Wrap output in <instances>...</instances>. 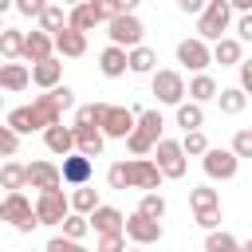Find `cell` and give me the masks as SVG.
I'll return each instance as SVG.
<instances>
[{
    "label": "cell",
    "mask_w": 252,
    "mask_h": 252,
    "mask_svg": "<svg viewBox=\"0 0 252 252\" xmlns=\"http://www.w3.org/2000/svg\"><path fill=\"white\" fill-rule=\"evenodd\" d=\"M71 106H75V91L59 83V87H51L47 94H39L32 106H16L4 126H12L16 134L47 130V126H55V122H63V110H71Z\"/></svg>",
    "instance_id": "6da1fadb"
},
{
    "label": "cell",
    "mask_w": 252,
    "mask_h": 252,
    "mask_svg": "<svg viewBox=\"0 0 252 252\" xmlns=\"http://www.w3.org/2000/svg\"><path fill=\"white\" fill-rule=\"evenodd\" d=\"M106 185L110 189H146V193H158L161 189V169L154 165V158H126V161H114L106 169Z\"/></svg>",
    "instance_id": "7a4b0ae2"
},
{
    "label": "cell",
    "mask_w": 252,
    "mask_h": 252,
    "mask_svg": "<svg viewBox=\"0 0 252 252\" xmlns=\"http://www.w3.org/2000/svg\"><path fill=\"white\" fill-rule=\"evenodd\" d=\"M161 114L158 110H138V122H134V130H130V138H126V150L134 154V158H146L158 142H161Z\"/></svg>",
    "instance_id": "3957f363"
},
{
    "label": "cell",
    "mask_w": 252,
    "mask_h": 252,
    "mask_svg": "<svg viewBox=\"0 0 252 252\" xmlns=\"http://www.w3.org/2000/svg\"><path fill=\"white\" fill-rule=\"evenodd\" d=\"M228 24H232V8H228V0H205V8H201V16H197V39H224V32H228Z\"/></svg>",
    "instance_id": "277c9868"
},
{
    "label": "cell",
    "mask_w": 252,
    "mask_h": 252,
    "mask_svg": "<svg viewBox=\"0 0 252 252\" xmlns=\"http://www.w3.org/2000/svg\"><path fill=\"white\" fill-rule=\"evenodd\" d=\"M154 165L161 169V177H185V150H181V142H173V138H161L154 150Z\"/></svg>",
    "instance_id": "5b68a950"
},
{
    "label": "cell",
    "mask_w": 252,
    "mask_h": 252,
    "mask_svg": "<svg viewBox=\"0 0 252 252\" xmlns=\"http://www.w3.org/2000/svg\"><path fill=\"white\" fill-rule=\"evenodd\" d=\"M134 122H138V110L106 102V110H102V118H98V130H102V138H130Z\"/></svg>",
    "instance_id": "8992f818"
},
{
    "label": "cell",
    "mask_w": 252,
    "mask_h": 252,
    "mask_svg": "<svg viewBox=\"0 0 252 252\" xmlns=\"http://www.w3.org/2000/svg\"><path fill=\"white\" fill-rule=\"evenodd\" d=\"M201 165H205V173H209L213 181H232V177H236V169H240V158H236L232 150L209 146V150L201 154Z\"/></svg>",
    "instance_id": "52a82bcc"
},
{
    "label": "cell",
    "mask_w": 252,
    "mask_h": 252,
    "mask_svg": "<svg viewBox=\"0 0 252 252\" xmlns=\"http://www.w3.org/2000/svg\"><path fill=\"white\" fill-rule=\"evenodd\" d=\"M106 28H110L106 35H110V43H114V47H138V43H142V32H146V28H142V20H138L134 12L114 16Z\"/></svg>",
    "instance_id": "ba28073f"
},
{
    "label": "cell",
    "mask_w": 252,
    "mask_h": 252,
    "mask_svg": "<svg viewBox=\"0 0 252 252\" xmlns=\"http://www.w3.org/2000/svg\"><path fill=\"white\" fill-rule=\"evenodd\" d=\"M4 220H12V224H16V232H32V228L39 224V220H35V205L24 197V189L4 197Z\"/></svg>",
    "instance_id": "9c48e42d"
},
{
    "label": "cell",
    "mask_w": 252,
    "mask_h": 252,
    "mask_svg": "<svg viewBox=\"0 0 252 252\" xmlns=\"http://www.w3.org/2000/svg\"><path fill=\"white\" fill-rule=\"evenodd\" d=\"M67 213H71V201H67L63 189H47V193L35 197V220L39 224H59Z\"/></svg>",
    "instance_id": "30bf717a"
},
{
    "label": "cell",
    "mask_w": 252,
    "mask_h": 252,
    "mask_svg": "<svg viewBox=\"0 0 252 252\" xmlns=\"http://www.w3.org/2000/svg\"><path fill=\"white\" fill-rule=\"evenodd\" d=\"M122 236H130L138 248H146V244H158V240L165 236V228H161V220H150V217H142V213H130L126 224H122Z\"/></svg>",
    "instance_id": "8fae6325"
},
{
    "label": "cell",
    "mask_w": 252,
    "mask_h": 252,
    "mask_svg": "<svg viewBox=\"0 0 252 252\" xmlns=\"http://www.w3.org/2000/svg\"><path fill=\"white\" fill-rule=\"evenodd\" d=\"M154 94L165 106L185 102V79H181V71H154Z\"/></svg>",
    "instance_id": "7c38bea8"
},
{
    "label": "cell",
    "mask_w": 252,
    "mask_h": 252,
    "mask_svg": "<svg viewBox=\"0 0 252 252\" xmlns=\"http://www.w3.org/2000/svg\"><path fill=\"white\" fill-rule=\"evenodd\" d=\"M177 63L201 75V71L213 63V51H209V43H205V39H197V35H193V39H181V43H177Z\"/></svg>",
    "instance_id": "4fadbf2b"
},
{
    "label": "cell",
    "mask_w": 252,
    "mask_h": 252,
    "mask_svg": "<svg viewBox=\"0 0 252 252\" xmlns=\"http://www.w3.org/2000/svg\"><path fill=\"white\" fill-rule=\"evenodd\" d=\"M59 177H63L67 185H91V177H94V161L83 158V154H67L63 165H59Z\"/></svg>",
    "instance_id": "5bb4252c"
},
{
    "label": "cell",
    "mask_w": 252,
    "mask_h": 252,
    "mask_svg": "<svg viewBox=\"0 0 252 252\" xmlns=\"http://www.w3.org/2000/svg\"><path fill=\"white\" fill-rule=\"evenodd\" d=\"M28 169V185L32 189H39V193H47V189H59L63 185V177H59V165L55 161H32V165H24Z\"/></svg>",
    "instance_id": "9a60e30c"
},
{
    "label": "cell",
    "mask_w": 252,
    "mask_h": 252,
    "mask_svg": "<svg viewBox=\"0 0 252 252\" xmlns=\"http://www.w3.org/2000/svg\"><path fill=\"white\" fill-rule=\"evenodd\" d=\"M87 224L98 232V236H106V232H122V224H126V217L114 209V205H98L91 217H87Z\"/></svg>",
    "instance_id": "2e32d148"
},
{
    "label": "cell",
    "mask_w": 252,
    "mask_h": 252,
    "mask_svg": "<svg viewBox=\"0 0 252 252\" xmlns=\"http://www.w3.org/2000/svg\"><path fill=\"white\" fill-rule=\"evenodd\" d=\"M51 51H55V39L47 32H28L24 35V59L28 63H43V59H51Z\"/></svg>",
    "instance_id": "e0dca14e"
},
{
    "label": "cell",
    "mask_w": 252,
    "mask_h": 252,
    "mask_svg": "<svg viewBox=\"0 0 252 252\" xmlns=\"http://www.w3.org/2000/svg\"><path fill=\"white\" fill-rule=\"evenodd\" d=\"M43 142H47V150H51V154H59V158L75 154V130H71V126H63V122L47 126V130H43Z\"/></svg>",
    "instance_id": "ac0fdd59"
},
{
    "label": "cell",
    "mask_w": 252,
    "mask_h": 252,
    "mask_svg": "<svg viewBox=\"0 0 252 252\" xmlns=\"http://www.w3.org/2000/svg\"><path fill=\"white\" fill-rule=\"evenodd\" d=\"M75 130V154H83V158H98L102 154V130L98 126H71Z\"/></svg>",
    "instance_id": "d6986e66"
},
{
    "label": "cell",
    "mask_w": 252,
    "mask_h": 252,
    "mask_svg": "<svg viewBox=\"0 0 252 252\" xmlns=\"http://www.w3.org/2000/svg\"><path fill=\"white\" fill-rule=\"evenodd\" d=\"M51 39H55V51H59V55H67V59H79V55L87 51V35H83V32H75V28H63V32H55Z\"/></svg>",
    "instance_id": "ffe728a7"
},
{
    "label": "cell",
    "mask_w": 252,
    "mask_h": 252,
    "mask_svg": "<svg viewBox=\"0 0 252 252\" xmlns=\"http://www.w3.org/2000/svg\"><path fill=\"white\" fill-rule=\"evenodd\" d=\"M154 67H158V51H154V47L138 43V47L126 51V71H134V75H154Z\"/></svg>",
    "instance_id": "44dd1931"
},
{
    "label": "cell",
    "mask_w": 252,
    "mask_h": 252,
    "mask_svg": "<svg viewBox=\"0 0 252 252\" xmlns=\"http://www.w3.org/2000/svg\"><path fill=\"white\" fill-rule=\"evenodd\" d=\"M59 79H63V63H59L55 55L43 59V63H32V83H35V87L51 91V87H59Z\"/></svg>",
    "instance_id": "7402d4cb"
},
{
    "label": "cell",
    "mask_w": 252,
    "mask_h": 252,
    "mask_svg": "<svg viewBox=\"0 0 252 252\" xmlns=\"http://www.w3.org/2000/svg\"><path fill=\"white\" fill-rule=\"evenodd\" d=\"M28 83H32V71H28L24 63H0V91L16 94V91H24Z\"/></svg>",
    "instance_id": "603a6c76"
},
{
    "label": "cell",
    "mask_w": 252,
    "mask_h": 252,
    "mask_svg": "<svg viewBox=\"0 0 252 252\" xmlns=\"http://www.w3.org/2000/svg\"><path fill=\"white\" fill-rule=\"evenodd\" d=\"M209 51H213V63H220V67H240L244 43H240V39H228V35H224V39H217V43H213Z\"/></svg>",
    "instance_id": "cb8c5ba5"
},
{
    "label": "cell",
    "mask_w": 252,
    "mask_h": 252,
    "mask_svg": "<svg viewBox=\"0 0 252 252\" xmlns=\"http://www.w3.org/2000/svg\"><path fill=\"white\" fill-rule=\"evenodd\" d=\"M98 71L106 75V79H118V75H126V47H102V55H98Z\"/></svg>",
    "instance_id": "d4e9b609"
},
{
    "label": "cell",
    "mask_w": 252,
    "mask_h": 252,
    "mask_svg": "<svg viewBox=\"0 0 252 252\" xmlns=\"http://www.w3.org/2000/svg\"><path fill=\"white\" fill-rule=\"evenodd\" d=\"M217 91H220V87H217V79H213V75H205V71H201V75H193V79H189V87H185L189 102H197V106H201V102H209V98H217Z\"/></svg>",
    "instance_id": "484cf974"
},
{
    "label": "cell",
    "mask_w": 252,
    "mask_h": 252,
    "mask_svg": "<svg viewBox=\"0 0 252 252\" xmlns=\"http://www.w3.org/2000/svg\"><path fill=\"white\" fill-rule=\"evenodd\" d=\"M0 59H4V63L24 59V32H20V28H4V32H0Z\"/></svg>",
    "instance_id": "4316f807"
},
{
    "label": "cell",
    "mask_w": 252,
    "mask_h": 252,
    "mask_svg": "<svg viewBox=\"0 0 252 252\" xmlns=\"http://www.w3.org/2000/svg\"><path fill=\"white\" fill-rule=\"evenodd\" d=\"M67 201H71V213L91 217V213L98 209V189H91V185H75V193H71Z\"/></svg>",
    "instance_id": "83f0119b"
},
{
    "label": "cell",
    "mask_w": 252,
    "mask_h": 252,
    "mask_svg": "<svg viewBox=\"0 0 252 252\" xmlns=\"http://www.w3.org/2000/svg\"><path fill=\"white\" fill-rule=\"evenodd\" d=\"M94 24H98V16H94V8H91L87 0H83V4H75V8H67V28H75V32H83V35H87Z\"/></svg>",
    "instance_id": "f1b7e54d"
},
{
    "label": "cell",
    "mask_w": 252,
    "mask_h": 252,
    "mask_svg": "<svg viewBox=\"0 0 252 252\" xmlns=\"http://www.w3.org/2000/svg\"><path fill=\"white\" fill-rule=\"evenodd\" d=\"M24 185H28V169H24L20 161H4V165H0V189L20 193Z\"/></svg>",
    "instance_id": "f546056e"
},
{
    "label": "cell",
    "mask_w": 252,
    "mask_h": 252,
    "mask_svg": "<svg viewBox=\"0 0 252 252\" xmlns=\"http://www.w3.org/2000/svg\"><path fill=\"white\" fill-rule=\"evenodd\" d=\"M217 102H220V114H240L248 106V94L240 87H220L217 91Z\"/></svg>",
    "instance_id": "4dcf8cb0"
},
{
    "label": "cell",
    "mask_w": 252,
    "mask_h": 252,
    "mask_svg": "<svg viewBox=\"0 0 252 252\" xmlns=\"http://www.w3.org/2000/svg\"><path fill=\"white\" fill-rule=\"evenodd\" d=\"M63 28H67V12H63V4H47V8L39 12V32L55 35V32H63Z\"/></svg>",
    "instance_id": "1f68e13d"
},
{
    "label": "cell",
    "mask_w": 252,
    "mask_h": 252,
    "mask_svg": "<svg viewBox=\"0 0 252 252\" xmlns=\"http://www.w3.org/2000/svg\"><path fill=\"white\" fill-rule=\"evenodd\" d=\"M177 126L181 130H201L205 126V110L197 102H177Z\"/></svg>",
    "instance_id": "d6a6232c"
},
{
    "label": "cell",
    "mask_w": 252,
    "mask_h": 252,
    "mask_svg": "<svg viewBox=\"0 0 252 252\" xmlns=\"http://www.w3.org/2000/svg\"><path fill=\"white\" fill-rule=\"evenodd\" d=\"M205 252H240V240H236L232 232H220V228H213V232L205 236Z\"/></svg>",
    "instance_id": "836d02e7"
},
{
    "label": "cell",
    "mask_w": 252,
    "mask_h": 252,
    "mask_svg": "<svg viewBox=\"0 0 252 252\" xmlns=\"http://www.w3.org/2000/svg\"><path fill=\"white\" fill-rule=\"evenodd\" d=\"M189 205H193V213L197 209H220V193L209 185H197V189H189Z\"/></svg>",
    "instance_id": "e575fe53"
},
{
    "label": "cell",
    "mask_w": 252,
    "mask_h": 252,
    "mask_svg": "<svg viewBox=\"0 0 252 252\" xmlns=\"http://www.w3.org/2000/svg\"><path fill=\"white\" fill-rule=\"evenodd\" d=\"M138 213H142V217H150V220H161V217H165V197H161V193H142Z\"/></svg>",
    "instance_id": "d590c367"
},
{
    "label": "cell",
    "mask_w": 252,
    "mask_h": 252,
    "mask_svg": "<svg viewBox=\"0 0 252 252\" xmlns=\"http://www.w3.org/2000/svg\"><path fill=\"white\" fill-rule=\"evenodd\" d=\"M59 224H63V236H67V240H83V236L91 232L87 217H79V213H67V217L59 220Z\"/></svg>",
    "instance_id": "8d00e7d4"
},
{
    "label": "cell",
    "mask_w": 252,
    "mask_h": 252,
    "mask_svg": "<svg viewBox=\"0 0 252 252\" xmlns=\"http://www.w3.org/2000/svg\"><path fill=\"white\" fill-rule=\"evenodd\" d=\"M102 110H106V102H87V106H79V110H75V126H98Z\"/></svg>",
    "instance_id": "74e56055"
},
{
    "label": "cell",
    "mask_w": 252,
    "mask_h": 252,
    "mask_svg": "<svg viewBox=\"0 0 252 252\" xmlns=\"http://www.w3.org/2000/svg\"><path fill=\"white\" fill-rule=\"evenodd\" d=\"M181 150H185V158L193 154V158H201L205 150H209V138L201 134V130H185V138H181Z\"/></svg>",
    "instance_id": "f35d334b"
},
{
    "label": "cell",
    "mask_w": 252,
    "mask_h": 252,
    "mask_svg": "<svg viewBox=\"0 0 252 252\" xmlns=\"http://www.w3.org/2000/svg\"><path fill=\"white\" fill-rule=\"evenodd\" d=\"M91 8H94V16H98V24H110L114 16H122V8H118V0H87Z\"/></svg>",
    "instance_id": "ab89813d"
},
{
    "label": "cell",
    "mask_w": 252,
    "mask_h": 252,
    "mask_svg": "<svg viewBox=\"0 0 252 252\" xmlns=\"http://www.w3.org/2000/svg\"><path fill=\"white\" fill-rule=\"evenodd\" d=\"M16 150H20V134L12 126H0V158H16Z\"/></svg>",
    "instance_id": "60d3db41"
},
{
    "label": "cell",
    "mask_w": 252,
    "mask_h": 252,
    "mask_svg": "<svg viewBox=\"0 0 252 252\" xmlns=\"http://www.w3.org/2000/svg\"><path fill=\"white\" fill-rule=\"evenodd\" d=\"M94 252H126V236L122 232H106V236H98Z\"/></svg>",
    "instance_id": "b9f144b4"
},
{
    "label": "cell",
    "mask_w": 252,
    "mask_h": 252,
    "mask_svg": "<svg viewBox=\"0 0 252 252\" xmlns=\"http://www.w3.org/2000/svg\"><path fill=\"white\" fill-rule=\"evenodd\" d=\"M232 154L236 158H252V130H236L232 134Z\"/></svg>",
    "instance_id": "7bdbcfd3"
},
{
    "label": "cell",
    "mask_w": 252,
    "mask_h": 252,
    "mask_svg": "<svg viewBox=\"0 0 252 252\" xmlns=\"http://www.w3.org/2000/svg\"><path fill=\"white\" fill-rule=\"evenodd\" d=\"M43 252H91V248H83L79 240H67V236H51Z\"/></svg>",
    "instance_id": "ee69618b"
},
{
    "label": "cell",
    "mask_w": 252,
    "mask_h": 252,
    "mask_svg": "<svg viewBox=\"0 0 252 252\" xmlns=\"http://www.w3.org/2000/svg\"><path fill=\"white\" fill-rule=\"evenodd\" d=\"M197 224H201L205 232H213V228L220 224V209H197Z\"/></svg>",
    "instance_id": "f6af8a7d"
},
{
    "label": "cell",
    "mask_w": 252,
    "mask_h": 252,
    "mask_svg": "<svg viewBox=\"0 0 252 252\" xmlns=\"http://www.w3.org/2000/svg\"><path fill=\"white\" fill-rule=\"evenodd\" d=\"M12 8L24 12V16H35V20H39V12L47 8V0H12Z\"/></svg>",
    "instance_id": "bcb514c9"
},
{
    "label": "cell",
    "mask_w": 252,
    "mask_h": 252,
    "mask_svg": "<svg viewBox=\"0 0 252 252\" xmlns=\"http://www.w3.org/2000/svg\"><path fill=\"white\" fill-rule=\"evenodd\" d=\"M236 39H240V43H252V12H240V20H236Z\"/></svg>",
    "instance_id": "7dc6e473"
},
{
    "label": "cell",
    "mask_w": 252,
    "mask_h": 252,
    "mask_svg": "<svg viewBox=\"0 0 252 252\" xmlns=\"http://www.w3.org/2000/svg\"><path fill=\"white\" fill-rule=\"evenodd\" d=\"M240 91L252 94V59H240Z\"/></svg>",
    "instance_id": "c3c4849f"
},
{
    "label": "cell",
    "mask_w": 252,
    "mask_h": 252,
    "mask_svg": "<svg viewBox=\"0 0 252 252\" xmlns=\"http://www.w3.org/2000/svg\"><path fill=\"white\" fill-rule=\"evenodd\" d=\"M177 8H181V12H193V16H201L205 0H177Z\"/></svg>",
    "instance_id": "681fc988"
},
{
    "label": "cell",
    "mask_w": 252,
    "mask_h": 252,
    "mask_svg": "<svg viewBox=\"0 0 252 252\" xmlns=\"http://www.w3.org/2000/svg\"><path fill=\"white\" fill-rule=\"evenodd\" d=\"M232 12H252V0H228Z\"/></svg>",
    "instance_id": "f907efd6"
},
{
    "label": "cell",
    "mask_w": 252,
    "mask_h": 252,
    "mask_svg": "<svg viewBox=\"0 0 252 252\" xmlns=\"http://www.w3.org/2000/svg\"><path fill=\"white\" fill-rule=\"evenodd\" d=\"M138 4H142V0H118V8H122V12H134Z\"/></svg>",
    "instance_id": "816d5d0a"
},
{
    "label": "cell",
    "mask_w": 252,
    "mask_h": 252,
    "mask_svg": "<svg viewBox=\"0 0 252 252\" xmlns=\"http://www.w3.org/2000/svg\"><path fill=\"white\" fill-rule=\"evenodd\" d=\"M75 4H83V0H63V8H75Z\"/></svg>",
    "instance_id": "f5cc1de1"
},
{
    "label": "cell",
    "mask_w": 252,
    "mask_h": 252,
    "mask_svg": "<svg viewBox=\"0 0 252 252\" xmlns=\"http://www.w3.org/2000/svg\"><path fill=\"white\" fill-rule=\"evenodd\" d=\"M8 8H12V0H0V12H8Z\"/></svg>",
    "instance_id": "db71d44e"
},
{
    "label": "cell",
    "mask_w": 252,
    "mask_h": 252,
    "mask_svg": "<svg viewBox=\"0 0 252 252\" xmlns=\"http://www.w3.org/2000/svg\"><path fill=\"white\" fill-rule=\"evenodd\" d=\"M240 252H252V240H244V244H240Z\"/></svg>",
    "instance_id": "11a10c76"
},
{
    "label": "cell",
    "mask_w": 252,
    "mask_h": 252,
    "mask_svg": "<svg viewBox=\"0 0 252 252\" xmlns=\"http://www.w3.org/2000/svg\"><path fill=\"white\" fill-rule=\"evenodd\" d=\"M0 220H4V201H0Z\"/></svg>",
    "instance_id": "9f6ffc18"
},
{
    "label": "cell",
    "mask_w": 252,
    "mask_h": 252,
    "mask_svg": "<svg viewBox=\"0 0 252 252\" xmlns=\"http://www.w3.org/2000/svg\"><path fill=\"white\" fill-rule=\"evenodd\" d=\"M126 252H142V248H126Z\"/></svg>",
    "instance_id": "6f0895ef"
},
{
    "label": "cell",
    "mask_w": 252,
    "mask_h": 252,
    "mask_svg": "<svg viewBox=\"0 0 252 252\" xmlns=\"http://www.w3.org/2000/svg\"><path fill=\"white\" fill-rule=\"evenodd\" d=\"M0 106H4V94H0Z\"/></svg>",
    "instance_id": "680465c9"
},
{
    "label": "cell",
    "mask_w": 252,
    "mask_h": 252,
    "mask_svg": "<svg viewBox=\"0 0 252 252\" xmlns=\"http://www.w3.org/2000/svg\"><path fill=\"white\" fill-rule=\"evenodd\" d=\"M0 32H4V24H0Z\"/></svg>",
    "instance_id": "91938a15"
},
{
    "label": "cell",
    "mask_w": 252,
    "mask_h": 252,
    "mask_svg": "<svg viewBox=\"0 0 252 252\" xmlns=\"http://www.w3.org/2000/svg\"><path fill=\"white\" fill-rule=\"evenodd\" d=\"M248 130H252V126H248Z\"/></svg>",
    "instance_id": "94428289"
},
{
    "label": "cell",
    "mask_w": 252,
    "mask_h": 252,
    "mask_svg": "<svg viewBox=\"0 0 252 252\" xmlns=\"http://www.w3.org/2000/svg\"><path fill=\"white\" fill-rule=\"evenodd\" d=\"M0 252H4V248H0Z\"/></svg>",
    "instance_id": "6125c7cd"
}]
</instances>
